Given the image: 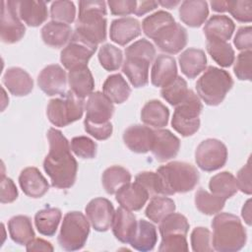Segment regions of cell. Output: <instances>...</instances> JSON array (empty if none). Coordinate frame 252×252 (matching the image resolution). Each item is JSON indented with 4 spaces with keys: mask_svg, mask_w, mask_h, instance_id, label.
<instances>
[{
    "mask_svg": "<svg viewBox=\"0 0 252 252\" xmlns=\"http://www.w3.org/2000/svg\"><path fill=\"white\" fill-rule=\"evenodd\" d=\"M49 152L43 160V169L51 186L57 189L72 187L77 178L78 163L71 154V146L61 131L50 128L47 132Z\"/></svg>",
    "mask_w": 252,
    "mask_h": 252,
    "instance_id": "1",
    "label": "cell"
},
{
    "mask_svg": "<svg viewBox=\"0 0 252 252\" xmlns=\"http://www.w3.org/2000/svg\"><path fill=\"white\" fill-rule=\"evenodd\" d=\"M106 14L104 1H80L73 33L94 45L103 42L106 39Z\"/></svg>",
    "mask_w": 252,
    "mask_h": 252,
    "instance_id": "2",
    "label": "cell"
},
{
    "mask_svg": "<svg viewBox=\"0 0 252 252\" xmlns=\"http://www.w3.org/2000/svg\"><path fill=\"white\" fill-rule=\"evenodd\" d=\"M212 246L219 252H236L247 240L246 229L239 218L230 213H220L212 220Z\"/></svg>",
    "mask_w": 252,
    "mask_h": 252,
    "instance_id": "3",
    "label": "cell"
},
{
    "mask_svg": "<svg viewBox=\"0 0 252 252\" xmlns=\"http://www.w3.org/2000/svg\"><path fill=\"white\" fill-rule=\"evenodd\" d=\"M160 177L164 196L186 193L195 188L199 182V172L191 163L170 161L157 170Z\"/></svg>",
    "mask_w": 252,
    "mask_h": 252,
    "instance_id": "4",
    "label": "cell"
},
{
    "mask_svg": "<svg viewBox=\"0 0 252 252\" xmlns=\"http://www.w3.org/2000/svg\"><path fill=\"white\" fill-rule=\"evenodd\" d=\"M232 86L233 80L227 71L209 66L198 79L196 90L198 96L206 104L217 106L222 102Z\"/></svg>",
    "mask_w": 252,
    "mask_h": 252,
    "instance_id": "5",
    "label": "cell"
},
{
    "mask_svg": "<svg viewBox=\"0 0 252 252\" xmlns=\"http://www.w3.org/2000/svg\"><path fill=\"white\" fill-rule=\"evenodd\" d=\"M203 104L200 97L189 90L184 99L175 106L171 118L172 128L183 137L194 135L200 128V114Z\"/></svg>",
    "mask_w": 252,
    "mask_h": 252,
    "instance_id": "6",
    "label": "cell"
},
{
    "mask_svg": "<svg viewBox=\"0 0 252 252\" xmlns=\"http://www.w3.org/2000/svg\"><path fill=\"white\" fill-rule=\"evenodd\" d=\"M84 99L78 97L71 91L49 100L46 107L48 120L57 127H65L80 118L84 113Z\"/></svg>",
    "mask_w": 252,
    "mask_h": 252,
    "instance_id": "7",
    "label": "cell"
},
{
    "mask_svg": "<svg viewBox=\"0 0 252 252\" xmlns=\"http://www.w3.org/2000/svg\"><path fill=\"white\" fill-rule=\"evenodd\" d=\"M90 233L89 220L81 212H68L61 224L58 234V243L66 251H77L82 249Z\"/></svg>",
    "mask_w": 252,
    "mask_h": 252,
    "instance_id": "8",
    "label": "cell"
},
{
    "mask_svg": "<svg viewBox=\"0 0 252 252\" xmlns=\"http://www.w3.org/2000/svg\"><path fill=\"white\" fill-rule=\"evenodd\" d=\"M227 160L226 146L218 139L209 138L202 141L195 151V161L204 171L221 168Z\"/></svg>",
    "mask_w": 252,
    "mask_h": 252,
    "instance_id": "9",
    "label": "cell"
},
{
    "mask_svg": "<svg viewBox=\"0 0 252 252\" xmlns=\"http://www.w3.org/2000/svg\"><path fill=\"white\" fill-rule=\"evenodd\" d=\"M96 47L97 45L91 44L73 33L69 43L60 53V61L68 70L88 66V62L94 54Z\"/></svg>",
    "mask_w": 252,
    "mask_h": 252,
    "instance_id": "10",
    "label": "cell"
},
{
    "mask_svg": "<svg viewBox=\"0 0 252 252\" xmlns=\"http://www.w3.org/2000/svg\"><path fill=\"white\" fill-rule=\"evenodd\" d=\"M1 5V40L8 44L16 43L25 35L26 28L18 16L14 1H2Z\"/></svg>",
    "mask_w": 252,
    "mask_h": 252,
    "instance_id": "11",
    "label": "cell"
},
{
    "mask_svg": "<svg viewBox=\"0 0 252 252\" xmlns=\"http://www.w3.org/2000/svg\"><path fill=\"white\" fill-rule=\"evenodd\" d=\"M187 31L180 24L174 22L161 29L153 38L158 48L168 54L180 52L187 44Z\"/></svg>",
    "mask_w": 252,
    "mask_h": 252,
    "instance_id": "12",
    "label": "cell"
},
{
    "mask_svg": "<svg viewBox=\"0 0 252 252\" xmlns=\"http://www.w3.org/2000/svg\"><path fill=\"white\" fill-rule=\"evenodd\" d=\"M87 218L94 230L103 232L110 228L114 218L112 203L102 197L91 200L85 208Z\"/></svg>",
    "mask_w": 252,
    "mask_h": 252,
    "instance_id": "13",
    "label": "cell"
},
{
    "mask_svg": "<svg viewBox=\"0 0 252 252\" xmlns=\"http://www.w3.org/2000/svg\"><path fill=\"white\" fill-rule=\"evenodd\" d=\"M85 109L87 113L84 122L93 124L110 122L115 110L113 102L101 92H94L89 95Z\"/></svg>",
    "mask_w": 252,
    "mask_h": 252,
    "instance_id": "14",
    "label": "cell"
},
{
    "mask_svg": "<svg viewBox=\"0 0 252 252\" xmlns=\"http://www.w3.org/2000/svg\"><path fill=\"white\" fill-rule=\"evenodd\" d=\"M68 76L58 64H50L44 67L37 77L39 89L49 96L64 93Z\"/></svg>",
    "mask_w": 252,
    "mask_h": 252,
    "instance_id": "15",
    "label": "cell"
},
{
    "mask_svg": "<svg viewBox=\"0 0 252 252\" xmlns=\"http://www.w3.org/2000/svg\"><path fill=\"white\" fill-rule=\"evenodd\" d=\"M155 131L140 124L129 126L123 133V142L127 148L137 154H146L152 150Z\"/></svg>",
    "mask_w": 252,
    "mask_h": 252,
    "instance_id": "16",
    "label": "cell"
},
{
    "mask_svg": "<svg viewBox=\"0 0 252 252\" xmlns=\"http://www.w3.org/2000/svg\"><path fill=\"white\" fill-rule=\"evenodd\" d=\"M180 150V140L167 129L155 131V138L151 152L156 159L163 162L175 158Z\"/></svg>",
    "mask_w": 252,
    "mask_h": 252,
    "instance_id": "17",
    "label": "cell"
},
{
    "mask_svg": "<svg viewBox=\"0 0 252 252\" xmlns=\"http://www.w3.org/2000/svg\"><path fill=\"white\" fill-rule=\"evenodd\" d=\"M19 184L23 192L33 199L41 198L49 189L47 180L34 166L26 167L21 171Z\"/></svg>",
    "mask_w": 252,
    "mask_h": 252,
    "instance_id": "18",
    "label": "cell"
},
{
    "mask_svg": "<svg viewBox=\"0 0 252 252\" xmlns=\"http://www.w3.org/2000/svg\"><path fill=\"white\" fill-rule=\"evenodd\" d=\"M149 197L147 190L136 181L125 184L115 193V199L119 205L131 212L140 211L146 205Z\"/></svg>",
    "mask_w": 252,
    "mask_h": 252,
    "instance_id": "19",
    "label": "cell"
},
{
    "mask_svg": "<svg viewBox=\"0 0 252 252\" xmlns=\"http://www.w3.org/2000/svg\"><path fill=\"white\" fill-rule=\"evenodd\" d=\"M140 34L141 25L137 19L125 17L113 20L110 24L109 37L119 45H126Z\"/></svg>",
    "mask_w": 252,
    "mask_h": 252,
    "instance_id": "20",
    "label": "cell"
},
{
    "mask_svg": "<svg viewBox=\"0 0 252 252\" xmlns=\"http://www.w3.org/2000/svg\"><path fill=\"white\" fill-rule=\"evenodd\" d=\"M177 77V65L172 56L160 54L153 64L151 82L155 87L163 88Z\"/></svg>",
    "mask_w": 252,
    "mask_h": 252,
    "instance_id": "21",
    "label": "cell"
},
{
    "mask_svg": "<svg viewBox=\"0 0 252 252\" xmlns=\"http://www.w3.org/2000/svg\"><path fill=\"white\" fill-rule=\"evenodd\" d=\"M14 4L21 21L30 27L40 26L48 17L47 7L43 1L24 0L14 1Z\"/></svg>",
    "mask_w": 252,
    "mask_h": 252,
    "instance_id": "22",
    "label": "cell"
},
{
    "mask_svg": "<svg viewBox=\"0 0 252 252\" xmlns=\"http://www.w3.org/2000/svg\"><path fill=\"white\" fill-rule=\"evenodd\" d=\"M3 84L16 96L28 95L33 89V81L30 74L20 67H11L3 75Z\"/></svg>",
    "mask_w": 252,
    "mask_h": 252,
    "instance_id": "23",
    "label": "cell"
},
{
    "mask_svg": "<svg viewBox=\"0 0 252 252\" xmlns=\"http://www.w3.org/2000/svg\"><path fill=\"white\" fill-rule=\"evenodd\" d=\"M179 18L188 27H201L209 16L208 3L203 0H185L179 7Z\"/></svg>",
    "mask_w": 252,
    "mask_h": 252,
    "instance_id": "24",
    "label": "cell"
},
{
    "mask_svg": "<svg viewBox=\"0 0 252 252\" xmlns=\"http://www.w3.org/2000/svg\"><path fill=\"white\" fill-rule=\"evenodd\" d=\"M111 226L116 239L122 243H129L137 226L136 217L131 211L120 206L114 213Z\"/></svg>",
    "mask_w": 252,
    "mask_h": 252,
    "instance_id": "25",
    "label": "cell"
},
{
    "mask_svg": "<svg viewBox=\"0 0 252 252\" xmlns=\"http://www.w3.org/2000/svg\"><path fill=\"white\" fill-rule=\"evenodd\" d=\"M68 83L70 91L82 99L94 93V80L88 66L77 67L69 70Z\"/></svg>",
    "mask_w": 252,
    "mask_h": 252,
    "instance_id": "26",
    "label": "cell"
},
{
    "mask_svg": "<svg viewBox=\"0 0 252 252\" xmlns=\"http://www.w3.org/2000/svg\"><path fill=\"white\" fill-rule=\"evenodd\" d=\"M181 72L189 79L200 75L207 66V56L204 50L190 47L184 50L178 57Z\"/></svg>",
    "mask_w": 252,
    "mask_h": 252,
    "instance_id": "27",
    "label": "cell"
},
{
    "mask_svg": "<svg viewBox=\"0 0 252 252\" xmlns=\"http://www.w3.org/2000/svg\"><path fill=\"white\" fill-rule=\"evenodd\" d=\"M235 25L225 15H213L204 26V33L207 40L217 39L227 41L232 36Z\"/></svg>",
    "mask_w": 252,
    "mask_h": 252,
    "instance_id": "28",
    "label": "cell"
},
{
    "mask_svg": "<svg viewBox=\"0 0 252 252\" xmlns=\"http://www.w3.org/2000/svg\"><path fill=\"white\" fill-rule=\"evenodd\" d=\"M158 241L156 226L145 220H139L134 234L130 240V245L141 252L152 251Z\"/></svg>",
    "mask_w": 252,
    "mask_h": 252,
    "instance_id": "29",
    "label": "cell"
},
{
    "mask_svg": "<svg viewBox=\"0 0 252 252\" xmlns=\"http://www.w3.org/2000/svg\"><path fill=\"white\" fill-rule=\"evenodd\" d=\"M73 32L69 25L55 21L48 22L41 29L43 42L53 48L63 47L72 37Z\"/></svg>",
    "mask_w": 252,
    "mask_h": 252,
    "instance_id": "30",
    "label": "cell"
},
{
    "mask_svg": "<svg viewBox=\"0 0 252 252\" xmlns=\"http://www.w3.org/2000/svg\"><path fill=\"white\" fill-rule=\"evenodd\" d=\"M151 62L137 57H126L122 72L134 88H143L149 83V67Z\"/></svg>",
    "mask_w": 252,
    "mask_h": 252,
    "instance_id": "31",
    "label": "cell"
},
{
    "mask_svg": "<svg viewBox=\"0 0 252 252\" xmlns=\"http://www.w3.org/2000/svg\"><path fill=\"white\" fill-rule=\"evenodd\" d=\"M169 119L168 108L159 100L152 99L145 103L141 110V120L144 124L157 129L167 125Z\"/></svg>",
    "mask_w": 252,
    "mask_h": 252,
    "instance_id": "32",
    "label": "cell"
},
{
    "mask_svg": "<svg viewBox=\"0 0 252 252\" xmlns=\"http://www.w3.org/2000/svg\"><path fill=\"white\" fill-rule=\"evenodd\" d=\"M8 230L12 240L19 245H27L35 236L31 219L23 215L9 220Z\"/></svg>",
    "mask_w": 252,
    "mask_h": 252,
    "instance_id": "33",
    "label": "cell"
},
{
    "mask_svg": "<svg viewBox=\"0 0 252 252\" xmlns=\"http://www.w3.org/2000/svg\"><path fill=\"white\" fill-rule=\"evenodd\" d=\"M102 91L113 103L117 104L125 102L131 94V88L121 74L108 76L103 83Z\"/></svg>",
    "mask_w": 252,
    "mask_h": 252,
    "instance_id": "34",
    "label": "cell"
},
{
    "mask_svg": "<svg viewBox=\"0 0 252 252\" xmlns=\"http://www.w3.org/2000/svg\"><path fill=\"white\" fill-rule=\"evenodd\" d=\"M62 218L58 208H45L38 211L34 216V224L37 231L45 236H53Z\"/></svg>",
    "mask_w": 252,
    "mask_h": 252,
    "instance_id": "35",
    "label": "cell"
},
{
    "mask_svg": "<svg viewBox=\"0 0 252 252\" xmlns=\"http://www.w3.org/2000/svg\"><path fill=\"white\" fill-rule=\"evenodd\" d=\"M131 181V173L128 169L120 165L107 167L101 176L103 188L107 194H115L122 186Z\"/></svg>",
    "mask_w": 252,
    "mask_h": 252,
    "instance_id": "36",
    "label": "cell"
},
{
    "mask_svg": "<svg viewBox=\"0 0 252 252\" xmlns=\"http://www.w3.org/2000/svg\"><path fill=\"white\" fill-rule=\"evenodd\" d=\"M209 188L211 193L224 199L231 198L238 191L236 178L228 171H222L211 177Z\"/></svg>",
    "mask_w": 252,
    "mask_h": 252,
    "instance_id": "37",
    "label": "cell"
},
{
    "mask_svg": "<svg viewBox=\"0 0 252 252\" xmlns=\"http://www.w3.org/2000/svg\"><path fill=\"white\" fill-rule=\"evenodd\" d=\"M176 209L175 203L172 199L165 196H154L148 204L145 215L146 217L156 222L159 223L166 216L174 213Z\"/></svg>",
    "mask_w": 252,
    "mask_h": 252,
    "instance_id": "38",
    "label": "cell"
},
{
    "mask_svg": "<svg viewBox=\"0 0 252 252\" xmlns=\"http://www.w3.org/2000/svg\"><path fill=\"white\" fill-rule=\"evenodd\" d=\"M226 199L215 195L213 193H209L208 191L200 188L195 193V206L204 215L212 216L220 213L225 204Z\"/></svg>",
    "mask_w": 252,
    "mask_h": 252,
    "instance_id": "39",
    "label": "cell"
},
{
    "mask_svg": "<svg viewBox=\"0 0 252 252\" xmlns=\"http://www.w3.org/2000/svg\"><path fill=\"white\" fill-rule=\"evenodd\" d=\"M206 48L213 60L221 67H229L235 60L234 50L227 41L207 40Z\"/></svg>",
    "mask_w": 252,
    "mask_h": 252,
    "instance_id": "40",
    "label": "cell"
},
{
    "mask_svg": "<svg viewBox=\"0 0 252 252\" xmlns=\"http://www.w3.org/2000/svg\"><path fill=\"white\" fill-rule=\"evenodd\" d=\"M158 230L161 236L170 234L186 235L189 230V222L185 216L178 213H171L159 222Z\"/></svg>",
    "mask_w": 252,
    "mask_h": 252,
    "instance_id": "41",
    "label": "cell"
},
{
    "mask_svg": "<svg viewBox=\"0 0 252 252\" xmlns=\"http://www.w3.org/2000/svg\"><path fill=\"white\" fill-rule=\"evenodd\" d=\"M174 18L168 12L163 10H159L148 17H146L142 22V29L144 33L150 37L154 38V36L165 26L174 23Z\"/></svg>",
    "mask_w": 252,
    "mask_h": 252,
    "instance_id": "42",
    "label": "cell"
},
{
    "mask_svg": "<svg viewBox=\"0 0 252 252\" xmlns=\"http://www.w3.org/2000/svg\"><path fill=\"white\" fill-rule=\"evenodd\" d=\"M189 90L187 82L182 77L177 76L171 83L161 88L160 95L170 105L176 106L184 99Z\"/></svg>",
    "mask_w": 252,
    "mask_h": 252,
    "instance_id": "43",
    "label": "cell"
},
{
    "mask_svg": "<svg viewBox=\"0 0 252 252\" xmlns=\"http://www.w3.org/2000/svg\"><path fill=\"white\" fill-rule=\"evenodd\" d=\"M98 61L106 71H116L123 63V54L120 48L110 43L103 44L98 50Z\"/></svg>",
    "mask_w": 252,
    "mask_h": 252,
    "instance_id": "44",
    "label": "cell"
},
{
    "mask_svg": "<svg viewBox=\"0 0 252 252\" xmlns=\"http://www.w3.org/2000/svg\"><path fill=\"white\" fill-rule=\"evenodd\" d=\"M50 17L55 22L72 24L76 17V7L71 1H54L50 7Z\"/></svg>",
    "mask_w": 252,
    "mask_h": 252,
    "instance_id": "45",
    "label": "cell"
},
{
    "mask_svg": "<svg viewBox=\"0 0 252 252\" xmlns=\"http://www.w3.org/2000/svg\"><path fill=\"white\" fill-rule=\"evenodd\" d=\"M135 181L147 190L150 196L164 195L162 183L158 172L143 171L136 175Z\"/></svg>",
    "mask_w": 252,
    "mask_h": 252,
    "instance_id": "46",
    "label": "cell"
},
{
    "mask_svg": "<svg viewBox=\"0 0 252 252\" xmlns=\"http://www.w3.org/2000/svg\"><path fill=\"white\" fill-rule=\"evenodd\" d=\"M156 55V48L149 40L142 38L125 48L126 57H137L152 63Z\"/></svg>",
    "mask_w": 252,
    "mask_h": 252,
    "instance_id": "47",
    "label": "cell"
},
{
    "mask_svg": "<svg viewBox=\"0 0 252 252\" xmlns=\"http://www.w3.org/2000/svg\"><path fill=\"white\" fill-rule=\"evenodd\" d=\"M71 151L81 158H94L96 155V144L86 136H77L71 140Z\"/></svg>",
    "mask_w": 252,
    "mask_h": 252,
    "instance_id": "48",
    "label": "cell"
},
{
    "mask_svg": "<svg viewBox=\"0 0 252 252\" xmlns=\"http://www.w3.org/2000/svg\"><path fill=\"white\" fill-rule=\"evenodd\" d=\"M190 241L192 250L195 252H211L214 250L211 232L206 227H195L191 232Z\"/></svg>",
    "mask_w": 252,
    "mask_h": 252,
    "instance_id": "49",
    "label": "cell"
},
{
    "mask_svg": "<svg viewBox=\"0 0 252 252\" xmlns=\"http://www.w3.org/2000/svg\"><path fill=\"white\" fill-rule=\"evenodd\" d=\"M226 11L238 22L250 23L252 21V1H227Z\"/></svg>",
    "mask_w": 252,
    "mask_h": 252,
    "instance_id": "50",
    "label": "cell"
},
{
    "mask_svg": "<svg viewBox=\"0 0 252 252\" xmlns=\"http://www.w3.org/2000/svg\"><path fill=\"white\" fill-rule=\"evenodd\" d=\"M188 249L186 235L183 234L161 236V242L158 247V251L160 252H187Z\"/></svg>",
    "mask_w": 252,
    "mask_h": 252,
    "instance_id": "51",
    "label": "cell"
},
{
    "mask_svg": "<svg viewBox=\"0 0 252 252\" xmlns=\"http://www.w3.org/2000/svg\"><path fill=\"white\" fill-rule=\"evenodd\" d=\"M251 61L252 51L246 50L240 52L234 63L233 72L238 80L250 81L251 80Z\"/></svg>",
    "mask_w": 252,
    "mask_h": 252,
    "instance_id": "52",
    "label": "cell"
},
{
    "mask_svg": "<svg viewBox=\"0 0 252 252\" xmlns=\"http://www.w3.org/2000/svg\"><path fill=\"white\" fill-rule=\"evenodd\" d=\"M84 126L88 134L99 141L107 140L111 136L113 130L111 122L105 124H93L89 122H84Z\"/></svg>",
    "mask_w": 252,
    "mask_h": 252,
    "instance_id": "53",
    "label": "cell"
},
{
    "mask_svg": "<svg viewBox=\"0 0 252 252\" xmlns=\"http://www.w3.org/2000/svg\"><path fill=\"white\" fill-rule=\"evenodd\" d=\"M110 12L114 16H128L134 13L137 1L136 0H109L107 2Z\"/></svg>",
    "mask_w": 252,
    "mask_h": 252,
    "instance_id": "54",
    "label": "cell"
},
{
    "mask_svg": "<svg viewBox=\"0 0 252 252\" xmlns=\"http://www.w3.org/2000/svg\"><path fill=\"white\" fill-rule=\"evenodd\" d=\"M236 183L238 190L242 193L250 195L252 192L251 187V165H250V158H248L245 165H243L237 172Z\"/></svg>",
    "mask_w": 252,
    "mask_h": 252,
    "instance_id": "55",
    "label": "cell"
},
{
    "mask_svg": "<svg viewBox=\"0 0 252 252\" xmlns=\"http://www.w3.org/2000/svg\"><path fill=\"white\" fill-rule=\"evenodd\" d=\"M233 43L238 50L246 51L252 48V29L250 26L241 27L237 30Z\"/></svg>",
    "mask_w": 252,
    "mask_h": 252,
    "instance_id": "56",
    "label": "cell"
},
{
    "mask_svg": "<svg viewBox=\"0 0 252 252\" xmlns=\"http://www.w3.org/2000/svg\"><path fill=\"white\" fill-rule=\"evenodd\" d=\"M17 198H18V189L14 181L9 177H5L3 174L1 179V197H0L1 203L9 204L14 202Z\"/></svg>",
    "mask_w": 252,
    "mask_h": 252,
    "instance_id": "57",
    "label": "cell"
},
{
    "mask_svg": "<svg viewBox=\"0 0 252 252\" xmlns=\"http://www.w3.org/2000/svg\"><path fill=\"white\" fill-rule=\"evenodd\" d=\"M26 249L29 252L32 251H50L52 252L54 250L52 244L42 238H33L32 239L27 245H26Z\"/></svg>",
    "mask_w": 252,
    "mask_h": 252,
    "instance_id": "58",
    "label": "cell"
},
{
    "mask_svg": "<svg viewBox=\"0 0 252 252\" xmlns=\"http://www.w3.org/2000/svg\"><path fill=\"white\" fill-rule=\"evenodd\" d=\"M158 3L157 1L153 0H147V1H137V6L134 11V14L136 16H143L153 10H155L158 7Z\"/></svg>",
    "mask_w": 252,
    "mask_h": 252,
    "instance_id": "59",
    "label": "cell"
},
{
    "mask_svg": "<svg viewBox=\"0 0 252 252\" xmlns=\"http://www.w3.org/2000/svg\"><path fill=\"white\" fill-rule=\"evenodd\" d=\"M252 210H251V199H248L241 210V217L244 220V221L248 224L251 225V221H252V214H251Z\"/></svg>",
    "mask_w": 252,
    "mask_h": 252,
    "instance_id": "60",
    "label": "cell"
},
{
    "mask_svg": "<svg viewBox=\"0 0 252 252\" xmlns=\"http://www.w3.org/2000/svg\"><path fill=\"white\" fill-rule=\"evenodd\" d=\"M226 3H227V1H223V0L212 1L211 2V6H212V9L214 11L222 13V12L226 11Z\"/></svg>",
    "mask_w": 252,
    "mask_h": 252,
    "instance_id": "61",
    "label": "cell"
},
{
    "mask_svg": "<svg viewBox=\"0 0 252 252\" xmlns=\"http://www.w3.org/2000/svg\"><path fill=\"white\" fill-rule=\"evenodd\" d=\"M159 5H161L162 7L164 8H167V9H173L175 6L179 5L180 2L179 1H171V0H166V1H159L158 2Z\"/></svg>",
    "mask_w": 252,
    "mask_h": 252,
    "instance_id": "62",
    "label": "cell"
}]
</instances>
